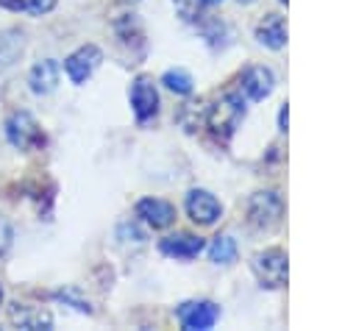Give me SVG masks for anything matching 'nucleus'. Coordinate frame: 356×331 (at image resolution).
Returning a JSON list of instances; mask_svg holds the SVG:
<instances>
[{"label": "nucleus", "mask_w": 356, "mask_h": 331, "mask_svg": "<svg viewBox=\"0 0 356 331\" xmlns=\"http://www.w3.org/2000/svg\"><path fill=\"white\" fill-rule=\"evenodd\" d=\"M242 117H245V103H242V95H236V92L222 95L214 106L206 108V125L211 128V134L217 139H228L236 131Z\"/></svg>", "instance_id": "f257e3e1"}, {"label": "nucleus", "mask_w": 356, "mask_h": 331, "mask_svg": "<svg viewBox=\"0 0 356 331\" xmlns=\"http://www.w3.org/2000/svg\"><path fill=\"white\" fill-rule=\"evenodd\" d=\"M6 139L11 147L22 150V153H31V150H39L44 145V134L39 128V122L28 114V111H11L6 117Z\"/></svg>", "instance_id": "f03ea898"}, {"label": "nucleus", "mask_w": 356, "mask_h": 331, "mask_svg": "<svg viewBox=\"0 0 356 331\" xmlns=\"http://www.w3.org/2000/svg\"><path fill=\"white\" fill-rule=\"evenodd\" d=\"M250 270H253V275L259 278L261 286H267V289H278V286L286 284V253L278 250V248H273V250H261V253L253 256Z\"/></svg>", "instance_id": "7ed1b4c3"}, {"label": "nucleus", "mask_w": 356, "mask_h": 331, "mask_svg": "<svg viewBox=\"0 0 356 331\" xmlns=\"http://www.w3.org/2000/svg\"><path fill=\"white\" fill-rule=\"evenodd\" d=\"M284 214V200L278 192L267 189V192H256L248 203V220L256 228H273Z\"/></svg>", "instance_id": "20e7f679"}, {"label": "nucleus", "mask_w": 356, "mask_h": 331, "mask_svg": "<svg viewBox=\"0 0 356 331\" xmlns=\"http://www.w3.org/2000/svg\"><path fill=\"white\" fill-rule=\"evenodd\" d=\"M175 317L186 331H209L220 320V306L211 300H186L175 309Z\"/></svg>", "instance_id": "39448f33"}, {"label": "nucleus", "mask_w": 356, "mask_h": 331, "mask_svg": "<svg viewBox=\"0 0 356 331\" xmlns=\"http://www.w3.org/2000/svg\"><path fill=\"white\" fill-rule=\"evenodd\" d=\"M100 61H103V53H100V47H95V45H83V47H78V50H72L67 58H64V72H67V78L72 81V83H86L89 78H92V72L100 67Z\"/></svg>", "instance_id": "423d86ee"}, {"label": "nucleus", "mask_w": 356, "mask_h": 331, "mask_svg": "<svg viewBox=\"0 0 356 331\" xmlns=\"http://www.w3.org/2000/svg\"><path fill=\"white\" fill-rule=\"evenodd\" d=\"M131 108H134L139 122H147V120H153L159 114V89H156L153 78L139 75L131 83Z\"/></svg>", "instance_id": "0eeeda50"}, {"label": "nucleus", "mask_w": 356, "mask_h": 331, "mask_svg": "<svg viewBox=\"0 0 356 331\" xmlns=\"http://www.w3.org/2000/svg\"><path fill=\"white\" fill-rule=\"evenodd\" d=\"M186 214H189V220L197 223V225H214V223L220 220V214H222V206H220V200H217L211 192H206V189H192V192L186 195Z\"/></svg>", "instance_id": "6e6552de"}, {"label": "nucleus", "mask_w": 356, "mask_h": 331, "mask_svg": "<svg viewBox=\"0 0 356 331\" xmlns=\"http://www.w3.org/2000/svg\"><path fill=\"white\" fill-rule=\"evenodd\" d=\"M136 217L150 225L153 231H161V228H170L175 223V206L161 200V197H142L136 203Z\"/></svg>", "instance_id": "1a4fd4ad"}, {"label": "nucleus", "mask_w": 356, "mask_h": 331, "mask_svg": "<svg viewBox=\"0 0 356 331\" xmlns=\"http://www.w3.org/2000/svg\"><path fill=\"white\" fill-rule=\"evenodd\" d=\"M58 78H61V67L56 58H42L31 67L28 72V86L33 95H50L56 86H58Z\"/></svg>", "instance_id": "9d476101"}, {"label": "nucleus", "mask_w": 356, "mask_h": 331, "mask_svg": "<svg viewBox=\"0 0 356 331\" xmlns=\"http://www.w3.org/2000/svg\"><path fill=\"white\" fill-rule=\"evenodd\" d=\"M206 248V242L197 234H170L159 242V250L170 259H195L200 250Z\"/></svg>", "instance_id": "9b49d317"}, {"label": "nucleus", "mask_w": 356, "mask_h": 331, "mask_svg": "<svg viewBox=\"0 0 356 331\" xmlns=\"http://www.w3.org/2000/svg\"><path fill=\"white\" fill-rule=\"evenodd\" d=\"M273 86H275V78H273V72L267 67H250L242 75V92H245L248 100H264V97H270Z\"/></svg>", "instance_id": "f8f14e48"}, {"label": "nucleus", "mask_w": 356, "mask_h": 331, "mask_svg": "<svg viewBox=\"0 0 356 331\" xmlns=\"http://www.w3.org/2000/svg\"><path fill=\"white\" fill-rule=\"evenodd\" d=\"M11 323L19 325V328H28V331L53 328L50 312L42 309V306H28V303H14V306H11Z\"/></svg>", "instance_id": "ddd939ff"}, {"label": "nucleus", "mask_w": 356, "mask_h": 331, "mask_svg": "<svg viewBox=\"0 0 356 331\" xmlns=\"http://www.w3.org/2000/svg\"><path fill=\"white\" fill-rule=\"evenodd\" d=\"M256 39H259L264 47H270V50H281V47L286 45V22H284V17L267 14V17L256 25Z\"/></svg>", "instance_id": "4468645a"}, {"label": "nucleus", "mask_w": 356, "mask_h": 331, "mask_svg": "<svg viewBox=\"0 0 356 331\" xmlns=\"http://www.w3.org/2000/svg\"><path fill=\"white\" fill-rule=\"evenodd\" d=\"M25 50V36L19 31H8L0 36V72L8 70Z\"/></svg>", "instance_id": "2eb2a0df"}, {"label": "nucleus", "mask_w": 356, "mask_h": 331, "mask_svg": "<svg viewBox=\"0 0 356 331\" xmlns=\"http://www.w3.org/2000/svg\"><path fill=\"white\" fill-rule=\"evenodd\" d=\"M209 259L214 264H231V261H236V242H234V236H228V234L214 236L211 245H209Z\"/></svg>", "instance_id": "dca6fc26"}, {"label": "nucleus", "mask_w": 356, "mask_h": 331, "mask_svg": "<svg viewBox=\"0 0 356 331\" xmlns=\"http://www.w3.org/2000/svg\"><path fill=\"white\" fill-rule=\"evenodd\" d=\"M161 83H164L170 92H175V95H189V92H192V75L184 72V70H167V72L161 75Z\"/></svg>", "instance_id": "f3484780"}, {"label": "nucleus", "mask_w": 356, "mask_h": 331, "mask_svg": "<svg viewBox=\"0 0 356 331\" xmlns=\"http://www.w3.org/2000/svg\"><path fill=\"white\" fill-rule=\"evenodd\" d=\"M203 6H206L203 0H172V8L184 22H200L203 19Z\"/></svg>", "instance_id": "a211bd4d"}, {"label": "nucleus", "mask_w": 356, "mask_h": 331, "mask_svg": "<svg viewBox=\"0 0 356 331\" xmlns=\"http://www.w3.org/2000/svg\"><path fill=\"white\" fill-rule=\"evenodd\" d=\"M11 242H14V228H11L8 217H6V214H0V256H6V253H8Z\"/></svg>", "instance_id": "6ab92c4d"}, {"label": "nucleus", "mask_w": 356, "mask_h": 331, "mask_svg": "<svg viewBox=\"0 0 356 331\" xmlns=\"http://www.w3.org/2000/svg\"><path fill=\"white\" fill-rule=\"evenodd\" d=\"M53 8H56V0H25V11L33 14V17H42Z\"/></svg>", "instance_id": "aec40b11"}, {"label": "nucleus", "mask_w": 356, "mask_h": 331, "mask_svg": "<svg viewBox=\"0 0 356 331\" xmlns=\"http://www.w3.org/2000/svg\"><path fill=\"white\" fill-rule=\"evenodd\" d=\"M0 6L8 11H25V0H0Z\"/></svg>", "instance_id": "412c9836"}, {"label": "nucleus", "mask_w": 356, "mask_h": 331, "mask_svg": "<svg viewBox=\"0 0 356 331\" xmlns=\"http://www.w3.org/2000/svg\"><path fill=\"white\" fill-rule=\"evenodd\" d=\"M286 122H289V108H286V103H284L281 111H278V128L286 131Z\"/></svg>", "instance_id": "4be33fe9"}, {"label": "nucleus", "mask_w": 356, "mask_h": 331, "mask_svg": "<svg viewBox=\"0 0 356 331\" xmlns=\"http://www.w3.org/2000/svg\"><path fill=\"white\" fill-rule=\"evenodd\" d=\"M203 3H209V6H214V3H222V0H203Z\"/></svg>", "instance_id": "5701e85b"}, {"label": "nucleus", "mask_w": 356, "mask_h": 331, "mask_svg": "<svg viewBox=\"0 0 356 331\" xmlns=\"http://www.w3.org/2000/svg\"><path fill=\"white\" fill-rule=\"evenodd\" d=\"M0 306H3V286H0Z\"/></svg>", "instance_id": "b1692460"}, {"label": "nucleus", "mask_w": 356, "mask_h": 331, "mask_svg": "<svg viewBox=\"0 0 356 331\" xmlns=\"http://www.w3.org/2000/svg\"><path fill=\"white\" fill-rule=\"evenodd\" d=\"M239 3H256V0H239Z\"/></svg>", "instance_id": "393cba45"}, {"label": "nucleus", "mask_w": 356, "mask_h": 331, "mask_svg": "<svg viewBox=\"0 0 356 331\" xmlns=\"http://www.w3.org/2000/svg\"><path fill=\"white\" fill-rule=\"evenodd\" d=\"M128 3H136V0H128Z\"/></svg>", "instance_id": "a878e982"}, {"label": "nucleus", "mask_w": 356, "mask_h": 331, "mask_svg": "<svg viewBox=\"0 0 356 331\" xmlns=\"http://www.w3.org/2000/svg\"><path fill=\"white\" fill-rule=\"evenodd\" d=\"M281 3H286V0H281Z\"/></svg>", "instance_id": "bb28decb"}]
</instances>
